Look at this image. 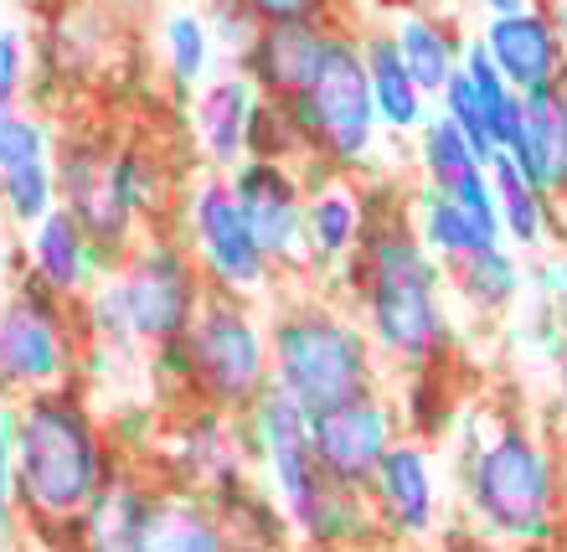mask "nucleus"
<instances>
[{
	"instance_id": "f257e3e1",
	"label": "nucleus",
	"mask_w": 567,
	"mask_h": 552,
	"mask_svg": "<svg viewBox=\"0 0 567 552\" xmlns=\"http://www.w3.org/2000/svg\"><path fill=\"white\" fill-rule=\"evenodd\" d=\"M351 315L361 320L377 361H403V367H433L449 357L454 326H449V279L444 264L423 248L413 212L372 207L367 238H361L351 269Z\"/></svg>"
},
{
	"instance_id": "f03ea898",
	"label": "nucleus",
	"mask_w": 567,
	"mask_h": 552,
	"mask_svg": "<svg viewBox=\"0 0 567 552\" xmlns=\"http://www.w3.org/2000/svg\"><path fill=\"white\" fill-rule=\"evenodd\" d=\"M11 460L16 511H27L42 532H73L120 454L109 449L104 423L73 382L11 403Z\"/></svg>"
},
{
	"instance_id": "7ed1b4c3",
	"label": "nucleus",
	"mask_w": 567,
	"mask_h": 552,
	"mask_svg": "<svg viewBox=\"0 0 567 552\" xmlns=\"http://www.w3.org/2000/svg\"><path fill=\"white\" fill-rule=\"evenodd\" d=\"M207 295L212 284L196 269V258L186 254V243L150 233L93 284L78 310H83L89 346L155 357L165 346L186 341V330L202 315Z\"/></svg>"
},
{
	"instance_id": "20e7f679",
	"label": "nucleus",
	"mask_w": 567,
	"mask_h": 552,
	"mask_svg": "<svg viewBox=\"0 0 567 552\" xmlns=\"http://www.w3.org/2000/svg\"><path fill=\"white\" fill-rule=\"evenodd\" d=\"M269 361L274 388L310 418L382 392L377 351L361 320L326 295H295L269 315Z\"/></svg>"
},
{
	"instance_id": "39448f33",
	"label": "nucleus",
	"mask_w": 567,
	"mask_h": 552,
	"mask_svg": "<svg viewBox=\"0 0 567 552\" xmlns=\"http://www.w3.org/2000/svg\"><path fill=\"white\" fill-rule=\"evenodd\" d=\"M150 372L171 382L192 403L248 418L264 403V392L274 388L269 320L254 310V299L207 295L202 315L186 330V341L155 351Z\"/></svg>"
},
{
	"instance_id": "423d86ee",
	"label": "nucleus",
	"mask_w": 567,
	"mask_h": 552,
	"mask_svg": "<svg viewBox=\"0 0 567 552\" xmlns=\"http://www.w3.org/2000/svg\"><path fill=\"white\" fill-rule=\"evenodd\" d=\"M464 507L495 548H537L557 517V460L526 423H501L464 454Z\"/></svg>"
},
{
	"instance_id": "0eeeda50",
	"label": "nucleus",
	"mask_w": 567,
	"mask_h": 552,
	"mask_svg": "<svg viewBox=\"0 0 567 552\" xmlns=\"http://www.w3.org/2000/svg\"><path fill=\"white\" fill-rule=\"evenodd\" d=\"M58 207H68L89 233L99 269H114L155 202V161L140 145H114L99 130H73L58 140Z\"/></svg>"
},
{
	"instance_id": "6e6552de",
	"label": "nucleus",
	"mask_w": 567,
	"mask_h": 552,
	"mask_svg": "<svg viewBox=\"0 0 567 552\" xmlns=\"http://www.w3.org/2000/svg\"><path fill=\"white\" fill-rule=\"evenodd\" d=\"M83 357H89L83 310L21 274L0 299V398L21 403L37 392L73 388Z\"/></svg>"
},
{
	"instance_id": "1a4fd4ad",
	"label": "nucleus",
	"mask_w": 567,
	"mask_h": 552,
	"mask_svg": "<svg viewBox=\"0 0 567 552\" xmlns=\"http://www.w3.org/2000/svg\"><path fill=\"white\" fill-rule=\"evenodd\" d=\"M289 109H295V124L305 135L310 161H320L336 176H351V171H361L377 155L382 120H377L372 78H367V62H361L351 11H346V27L336 37V47H330L326 68L315 73L310 93Z\"/></svg>"
},
{
	"instance_id": "9d476101",
	"label": "nucleus",
	"mask_w": 567,
	"mask_h": 552,
	"mask_svg": "<svg viewBox=\"0 0 567 552\" xmlns=\"http://www.w3.org/2000/svg\"><path fill=\"white\" fill-rule=\"evenodd\" d=\"M176 227H181L186 254L196 258V269L207 274L212 295L258 299V295H269V284H279L274 264L258 248L254 227H248V212H243L238 192H233V176L196 171L181 186Z\"/></svg>"
},
{
	"instance_id": "9b49d317",
	"label": "nucleus",
	"mask_w": 567,
	"mask_h": 552,
	"mask_svg": "<svg viewBox=\"0 0 567 552\" xmlns=\"http://www.w3.org/2000/svg\"><path fill=\"white\" fill-rule=\"evenodd\" d=\"M155 470L165 476V485L207 501L254 485V464H258V439H254V418H233L217 408L186 403L171 423H165L161 444H155Z\"/></svg>"
},
{
	"instance_id": "f8f14e48",
	"label": "nucleus",
	"mask_w": 567,
	"mask_h": 552,
	"mask_svg": "<svg viewBox=\"0 0 567 552\" xmlns=\"http://www.w3.org/2000/svg\"><path fill=\"white\" fill-rule=\"evenodd\" d=\"M254 439H258V470L269 480V495L284 507L289 527H295L299 548H315L326 511L336 501V485L326 480L320 460H315L310 439V413H299L279 388L264 392V403L254 408Z\"/></svg>"
},
{
	"instance_id": "ddd939ff",
	"label": "nucleus",
	"mask_w": 567,
	"mask_h": 552,
	"mask_svg": "<svg viewBox=\"0 0 567 552\" xmlns=\"http://www.w3.org/2000/svg\"><path fill=\"white\" fill-rule=\"evenodd\" d=\"M310 439H315V460H320L330 485L351 495H367L382 460H388V449L403 439V418L392 413L388 392H367L357 403L315 413Z\"/></svg>"
},
{
	"instance_id": "4468645a",
	"label": "nucleus",
	"mask_w": 567,
	"mask_h": 552,
	"mask_svg": "<svg viewBox=\"0 0 567 552\" xmlns=\"http://www.w3.org/2000/svg\"><path fill=\"white\" fill-rule=\"evenodd\" d=\"M233 192H238L243 212H248V227H254L258 248L274 264V274H310V258H305V176L295 165L279 161H243L233 171Z\"/></svg>"
},
{
	"instance_id": "2eb2a0df",
	"label": "nucleus",
	"mask_w": 567,
	"mask_h": 552,
	"mask_svg": "<svg viewBox=\"0 0 567 552\" xmlns=\"http://www.w3.org/2000/svg\"><path fill=\"white\" fill-rule=\"evenodd\" d=\"M377 511V527L392 548H419L433 538V527L444 517V491H439V470H433V454L423 439L403 433L398 444L388 449V460L377 470L372 491H367Z\"/></svg>"
},
{
	"instance_id": "dca6fc26",
	"label": "nucleus",
	"mask_w": 567,
	"mask_h": 552,
	"mask_svg": "<svg viewBox=\"0 0 567 552\" xmlns=\"http://www.w3.org/2000/svg\"><path fill=\"white\" fill-rule=\"evenodd\" d=\"M480 42L516 99L567 83L563 31H557L553 6H542V0H526L516 16H480Z\"/></svg>"
},
{
	"instance_id": "f3484780",
	"label": "nucleus",
	"mask_w": 567,
	"mask_h": 552,
	"mask_svg": "<svg viewBox=\"0 0 567 552\" xmlns=\"http://www.w3.org/2000/svg\"><path fill=\"white\" fill-rule=\"evenodd\" d=\"M305 258L315 279H341L357 258L367 223H372V192H361L351 176H336L320 161H305Z\"/></svg>"
},
{
	"instance_id": "a211bd4d",
	"label": "nucleus",
	"mask_w": 567,
	"mask_h": 552,
	"mask_svg": "<svg viewBox=\"0 0 567 552\" xmlns=\"http://www.w3.org/2000/svg\"><path fill=\"white\" fill-rule=\"evenodd\" d=\"M346 27V11H326L320 21H299V27H264L254 47L243 52V73L258 89V99L274 104H299L310 93L315 73L326 68L330 47Z\"/></svg>"
},
{
	"instance_id": "6ab92c4d",
	"label": "nucleus",
	"mask_w": 567,
	"mask_h": 552,
	"mask_svg": "<svg viewBox=\"0 0 567 552\" xmlns=\"http://www.w3.org/2000/svg\"><path fill=\"white\" fill-rule=\"evenodd\" d=\"M37 109L0 104V207L16 223L37 227L58 207V161Z\"/></svg>"
},
{
	"instance_id": "aec40b11",
	"label": "nucleus",
	"mask_w": 567,
	"mask_h": 552,
	"mask_svg": "<svg viewBox=\"0 0 567 552\" xmlns=\"http://www.w3.org/2000/svg\"><path fill=\"white\" fill-rule=\"evenodd\" d=\"M258 109V89L248 83L238 62H227L217 78H207V89L192 99V135L202 150V171L233 176L248 161V124Z\"/></svg>"
},
{
	"instance_id": "412c9836",
	"label": "nucleus",
	"mask_w": 567,
	"mask_h": 552,
	"mask_svg": "<svg viewBox=\"0 0 567 552\" xmlns=\"http://www.w3.org/2000/svg\"><path fill=\"white\" fill-rule=\"evenodd\" d=\"M361 42V62H367V78H372V99H377V120L388 135H413L429 124V93L413 83L403 52H398V37L388 27V11L382 16H351Z\"/></svg>"
},
{
	"instance_id": "4be33fe9",
	"label": "nucleus",
	"mask_w": 567,
	"mask_h": 552,
	"mask_svg": "<svg viewBox=\"0 0 567 552\" xmlns=\"http://www.w3.org/2000/svg\"><path fill=\"white\" fill-rule=\"evenodd\" d=\"M161 491L145 476V464L120 454V464L109 470L104 491L93 495V507L78 517V527L68 532L73 552H135L140 548V527H145L150 495Z\"/></svg>"
},
{
	"instance_id": "5701e85b",
	"label": "nucleus",
	"mask_w": 567,
	"mask_h": 552,
	"mask_svg": "<svg viewBox=\"0 0 567 552\" xmlns=\"http://www.w3.org/2000/svg\"><path fill=\"white\" fill-rule=\"evenodd\" d=\"M27 264H31L27 269L31 279L47 284V289L58 299H68V305H83V299H89L93 274L104 279L89 233H83V223H78L68 207H52L42 223L27 233Z\"/></svg>"
},
{
	"instance_id": "b1692460",
	"label": "nucleus",
	"mask_w": 567,
	"mask_h": 552,
	"mask_svg": "<svg viewBox=\"0 0 567 552\" xmlns=\"http://www.w3.org/2000/svg\"><path fill=\"white\" fill-rule=\"evenodd\" d=\"M506 155L547 202H567V83L522 99V130Z\"/></svg>"
},
{
	"instance_id": "393cba45",
	"label": "nucleus",
	"mask_w": 567,
	"mask_h": 552,
	"mask_svg": "<svg viewBox=\"0 0 567 552\" xmlns=\"http://www.w3.org/2000/svg\"><path fill=\"white\" fill-rule=\"evenodd\" d=\"M388 27L398 37V52H403L408 73L419 83L429 99L449 89V78L460 73V58H464V37L460 31V16L449 11H429V6H408V11H388Z\"/></svg>"
},
{
	"instance_id": "a878e982",
	"label": "nucleus",
	"mask_w": 567,
	"mask_h": 552,
	"mask_svg": "<svg viewBox=\"0 0 567 552\" xmlns=\"http://www.w3.org/2000/svg\"><path fill=\"white\" fill-rule=\"evenodd\" d=\"M135 552H238V548H233L223 517H217V507H212L207 495L161 485V491L150 495Z\"/></svg>"
},
{
	"instance_id": "bb28decb",
	"label": "nucleus",
	"mask_w": 567,
	"mask_h": 552,
	"mask_svg": "<svg viewBox=\"0 0 567 552\" xmlns=\"http://www.w3.org/2000/svg\"><path fill=\"white\" fill-rule=\"evenodd\" d=\"M444 279H449V295H460L464 305H470V315L495 320V315L516 310V305L526 299L532 274H526L522 254H516L511 243H495V248H480V254L449 264Z\"/></svg>"
},
{
	"instance_id": "cd10ccee",
	"label": "nucleus",
	"mask_w": 567,
	"mask_h": 552,
	"mask_svg": "<svg viewBox=\"0 0 567 552\" xmlns=\"http://www.w3.org/2000/svg\"><path fill=\"white\" fill-rule=\"evenodd\" d=\"M491 192H495V207H501V233L516 254H537L542 243L553 238L557 227V212L553 202L522 176V165L511 161L506 150L491 161Z\"/></svg>"
},
{
	"instance_id": "c85d7f7f",
	"label": "nucleus",
	"mask_w": 567,
	"mask_h": 552,
	"mask_svg": "<svg viewBox=\"0 0 567 552\" xmlns=\"http://www.w3.org/2000/svg\"><path fill=\"white\" fill-rule=\"evenodd\" d=\"M413 227H419L423 248H429L444 269L470 254H480V248H495V243H501L470 217L464 202H454V196H444V192H423V186H419V196H413Z\"/></svg>"
},
{
	"instance_id": "c756f323",
	"label": "nucleus",
	"mask_w": 567,
	"mask_h": 552,
	"mask_svg": "<svg viewBox=\"0 0 567 552\" xmlns=\"http://www.w3.org/2000/svg\"><path fill=\"white\" fill-rule=\"evenodd\" d=\"M413 161H419L423 192H444V196H454L464 181L491 171V165L480 161V150L464 140L460 124H449L444 114H429V124L413 140Z\"/></svg>"
},
{
	"instance_id": "7c9ffc66",
	"label": "nucleus",
	"mask_w": 567,
	"mask_h": 552,
	"mask_svg": "<svg viewBox=\"0 0 567 552\" xmlns=\"http://www.w3.org/2000/svg\"><path fill=\"white\" fill-rule=\"evenodd\" d=\"M212 507H217V517H223L227 538H233L238 552H289V548H299L284 507L269 491H258V485H243V491L223 495V501H212Z\"/></svg>"
},
{
	"instance_id": "2f4dec72",
	"label": "nucleus",
	"mask_w": 567,
	"mask_h": 552,
	"mask_svg": "<svg viewBox=\"0 0 567 552\" xmlns=\"http://www.w3.org/2000/svg\"><path fill=\"white\" fill-rule=\"evenodd\" d=\"M212 52H217V42H212L202 11L176 6V11L161 16V58H165V73H171L176 93H202L207 89Z\"/></svg>"
},
{
	"instance_id": "473e14b6",
	"label": "nucleus",
	"mask_w": 567,
	"mask_h": 552,
	"mask_svg": "<svg viewBox=\"0 0 567 552\" xmlns=\"http://www.w3.org/2000/svg\"><path fill=\"white\" fill-rule=\"evenodd\" d=\"M202 21H207L212 42L227 52V62H243V52H248L254 37L264 31L258 27V16H254V0H217V6L202 11Z\"/></svg>"
},
{
	"instance_id": "72a5a7b5",
	"label": "nucleus",
	"mask_w": 567,
	"mask_h": 552,
	"mask_svg": "<svg viewBox=\"0 0 567 552\" xmlns=\"http://www.w3.org/2000/svg\"><path fill=\"white\" fill-rule=\"evenodd\" d=\"M31 68V37L21 27H0V104H21Z\"/></svg>"
},
{
	"instance_id": "f704fd0d",
	"label": "nucleus",
	"mask_w": 567,
	"mask_h": 552,
	"mask_svg": "<svg viewBox=\"0 0 567 552\" xmlns=\"http://www.w3.org/2000/svg\"><path fill=\"white\" fill-rule=\"evenodd\" d=\"M16 517V460H11V403L0 398V542Z\"/></svg>"
},
{
	"instance_id": "c9c22d12",
	"label": "nucleus",
	"mask_w": 567,
	"mask_h": 552,
	"mask_svg": "<svg viewBox=\"0 0 567 552\" xmlns=\"http://www.w3.org/2000/svg\"><path fill=\"white\" fill-rule=\"evenodd\" d=\"M330 6L320 0H254L258 27H299V21H320Z\"/></svg>"
},
{
	"instance_id": "e433bc0d",
	"label": "nucleus",
	"mask_w": 567,
	"mask_h": 552,
	"mask_svg": "<svg viewBox=\"0 0 567 552\" xmlns=\"http://www.w3.org/2000/svg\"><path fill=\"white\" fill-rule=\"evenodd\" d=\"M553 305H557V326H563V336H567V254H557L553 264Z\"/></svg>"
},
{
	"instance_id": "4c0bfd02",
	"label": "nucleus",
	"mask_w": 567,
	"mask_h": 552,
	"mask_svg": "<svg viewBox=\"0 0 567 552\" xmlns=\"http://www.w3.org/2000/svg\"><path fill=\"white\" fill-rule=\"evenodd\" d=\"M553 377H557V398H563V413H567V351L553 361Z\"/></svg>"
},
{
	"instance_id": "58836bf2",
	"label": "nucleus",
	"mask_w": 567,
	"mask_h": 552,
	"mask_svg": "<svg viewBox=\"0 0 567 552\" xmlns=\"http://www.w3.org/2000/svg\"><path fill=\"white\" fill-rule=\"evenodd\" d=\"M522 6H526V0H491V6H485V16H516Z\"/></svg>"
},
{
	"instance_id": "ea45409f",
	"label": "nucleus",
	"mask_w": 567,
	"mask_h": 552,
	"mask_svg": "<svg viewBox=\"0 0 567 552\" xmlns=\"http://www.w3.org/2000/svg\"><path fill=\"white\" fill-rule=\"evenodd\" d=\"M553 16H557V31H563V52H567V0H557Z\"/></svg>"
},
{
	"instance_id": "a19ab883",
	"label": "nucleus",
	"mask_w": 567,
	"mask_h": 552,
	"mask_svg": "<svg viewBox=\"0 0 567 552\" xmlns=\"http://www.w3.org/2000/svg\"><path fill=\"white\" fill-rule=\"evenodd\" d=\"M289 552H310V548H289Z\"/></svg>"
},
{
	"instance_id": "79ce46f5",
	"label": "nucleus",
	"mask_w": 567,
	"mask_h": 552,
	"mask_svg": "<svg viewBox=\"0 0 567 552\" xmlns=\"http://www.w3.org/2000/svg\"><path fill=\"white\" fill-rule=\"evenodd\" d=\"M464 552H480V548H464Z\"/></svg>"
},
{
	"instance_id": "37998d69",
	"label": "nucleus",
	"mask_w": 567,
	"mask_h": 552,
	"mask_svg": "<svg viewBox=\"0 0 567 552\" xmlns=\"http://www.w3.org/2000/svg\"><path fill=\"white\" fill-rule=\"evenodd\" d=\"M392 552H403V548H392Z\"/></svg>"
}]
</instances>
